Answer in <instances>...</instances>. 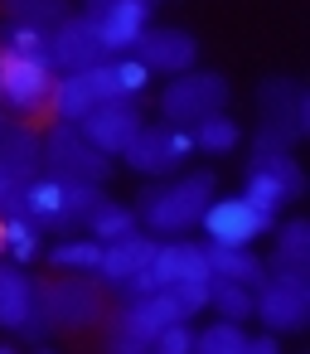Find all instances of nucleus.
<instances>
[{"label":"nucleus","instance_id":"f257e3e1","mask_svg":"<svg viewBox=\"0 0 310 354\" xmlns=\"http://www.w3.org/2000/svg\"><path fill=\"white\" fill-rule=\"evenodd\" d=\"M35 310L59 335H88V330L107 325L112 291L97 277H54V281L35 286Z\"/></svg>","mask_w":310,"mask_h":354},{"label":"nucleus","instance_id":"f03ea898","mask_svg":"<svg viewBox=\"0 0 310 354\" xmlns=\"http://www.w3.org/2000/svg\"><path fill=\"white\" fill-rule=\"evenodd\" d=\"M209 199H213V175L199 170V175H184L175 185H151L141 194V204H136V218L160 238H180V233H189L199 223Z\"/></svg>","mask_w":310,"mask_h":354},{"label":"nucleus","instance_id":"7ed1b4c3","mask_svg":"<svg viewBox=\"0 0 310 354\" xmlns=\"http://www.w3.org/2000/svg\"><path fill=\"white\" fill-rule=\"evenodd\" d=\"M257 107H262V131H257L252 151H291L296 141H305L310 97L296 78H267L257 88Z\"/></svg>","mask_w":310,"mask_h":354},{"label":"nucleus","instance_id":"20e7f679","mask_svg":"<svg viewBox=\"0 0 310 354\" xmlns=\"http://www.w3.org/2000/svg\"><path fill=\"white\" fill-rule=\"evenodd\" d=\"M54 88H59V73L49 64L20 59V54H0V102H6L15 117H25L35 131L54 122Z\"/></svg>","mask_w":310,"mask_h":354},{"label":"nucleus","instance_id":"39448f33","mask_svg":"<svg viewBox=\"0 0 310 354\" xmlns=\"http://www.w3.org/2000/svg\"><path fill=\"white\" fill-rule=\"evenodd\" d=\"M39 170L68 185H102L112 175V156H102L78 131V122H49V136L39 146Z\"/></svg>","mask_w":310,"mask_h":354},{"label":"nucleus","instance_id":"423d86ee","mask_svg":"<svg viewBox=\"0 0 310 354\" xmlns=\"http://www.w3.org/2000/svg\"><path fill=\"white\" fill-rule=\"evenodd\" d=\"M233 97V88L223 83V73H204V68H189V73H175V83H165L160 93V117L170 127H194L213 112H223Z\"/></svg>","mask_w":310,"mask_h":354},{"label":"nucleus","instance_id":"0eeeda50","mask_svg":"<svg viewBox=\"0 0 310 354\" xmlns=\"http://www.w3.org/2000/svg\"><path fill=\"white\" fill-rule=\"evenodd\" d=\"M194 141L184 127H170V122H155V127H141L131 136V146L122 151V160L136 170V175H170L189 160Z\"/></svg>","mask_w":310,"mask_h":354},{"label":"nucleus","instance_id":"6e6552de","mask_svg":"<svg viewBox=\"0 0 310 354\" xmlns=\"http://www.w3.org/2000/svg\"><path fill=\"white\" fill-rule=\"evenodd\" d=\"M102 102H126L122 88H117L112 59L97 64V68H83V73H64L59 78V88H54V122H78V117H88Z\"/></svg>","mask_w":310,"mask_h":354},{"label":"nucleus","instance_id":"1a4fd4ad","mask_svg":"<svg viewBox=\"0 0 310 354\" xmlns=\"http://www.w3.org/2000/svg\"><path fill=\"white\" fill-rule=\"evenodd\" d=\"M126 54L141 59L151 73H170V78H175V73H189V68H194V59H199V39L184 35V30H175V25H146Z\"/></svg>","mask_w":310,"mask_h":354},{"label":"nucleus","instance_id":"9d476101","mask_svg":"<svg viewBox=\"0 0 310 354\" xmlns=\"http://www.w3.org/2000/svg\"><path fill=\"white\" fill-rule=\"evenodd\" d=\"M199 223H204L209 243H218V248H252V238H262V233L271 228V218H262L242 194H233V199H209V209L199 214Z\"/></svg>","mask_w":310,"mask_h":354},{"label":"nucleus","instance_id":"9b49d317","mask_svg":"<svg viewBox=\"0 0 310 354\" xmlns=\"http://www.w3.org/2000/svg\"><path fill=\"white\" fill-rule=\"evenodd\" d=\"M49 39H54V68H64V73H83V68H97L112 59L97 35V20H88V15H68Z\"/></svg>","mask_w":310,"mask_h":354},{"label":"nucleus","instance_id":"f8f14e48","mask_svg":"<svg viewBox=\"0 0 310 354\" xmlns=\"http://www.w3.org/2000/svg\"><path fill=\"white\" fill-rule=\"evenodd\" d=\"M141 127H146V122H141L136 102H102V107H93L88 117H78V131H83L102 156H122Z\"/></svg>","mask_w":310,"mask_h":354},{"label":"nucleus","instance_id":"ddd939ff","mask_svg":"<svg viewBox=\"0 0 310 354\" xmlns=\"http://www.w3.org/2000/svg\"><path fill=\"white\" fill-rule=\"evenodd\" d=\"M257 320L271 330V335H296V330H305V320H310V291L305 286H281V281H262L257 291Z\"/></svg>","mask_w":310,"mask_h":354},{"label":"nucleus","instance_id":"4468645a","mask_svg":"<svg viewBox=\"0 0 310 354\" xmlns=\"http://www.w3.org/2000/svg\"><path fill=\"white\" fill-rule=\"evenodd\" d=\"M39 131L30 122H6L0 131V180L10 185H30L39 175Z\"/></svg>","mask_w":310,"mask_h":354},{"label":"nucleus","instance_id":"2eb2a0df","mask_svg":"<svg viewBox=\"0 0 310 354\" xmlns=\"http://www.w3.org/2000/svg\"><path fill=\"white\" fill-rule=\"evenodd\" d=\"M25 214L35 218V228H54V233L78 228L73 223V209H68V185L54 180V175H44V170L25 185Z\"/></svg>","mask_w":310,"mask_h":354},{"label":"nucleus","instance_id":"dca6fc26","mask_svg":"<svg viewBox=\"0 0 310 354\" xmlns=\"http://www.w3.org/2000/svg\"><path fill=\"white\" fill-rule=\"evenodd\" d=\"M151 10H155V0H112V6L97 15V35H102L112 59L136 44V35L151 25Z\"/></svg>","mask_w":310,"mask_h":354},{"label":"nucleus","instance_id":"f3484780","mask_svg":"<svg viewBox=\"0 0 310 354\" xmlns=\"http://www.w3.org/2000/svg\"><path fill=\"white\" fill-rule=\"evenodd\" d=\"M155 238H141V233H126V238H117V243H102V262H97V281L107 286V291H117V281L126 277V272H136V267H151L155 262Z\"/></svg>","mask_w":310,"mask_h":354},{"label":"nucleus","instance_id":"a211bd4d","mask_svg":"<svg viewBox=\"0 0 310 354\" xmlns=\"http://www.w3.org/2000/svg\"><path fill=\"white\" fill-rule=\"evenodd\" d=\"M151 272H155V286H175V281H189V277H209V252L194 248V243H160Z\"/></svg>","mask_w":310,"mask_h":354},{"label":"nucleus","instance_id":"6ab92c4d","mask_svg":"<svg viewBox=\"0 0 310 354\" xmlns=\"http://www.w3.org/2000/svg\"><path fill=\"white\" fill-rule=\"evenodd\" d=\"M35 315V281L20 267H0V330H20Z\"/></svg>","mask_w":310,"mask_h":354},{"label":"nucleus","instance_id":"aec40b11","mask_svg":"<svg viewBox=\"0 0 310 354\" xmlns=\"http://www.w3.org/2000/svg\"><path fill=\"white\" fill-rule=\"evenodd\" d=\"M209 252V277H223V281H242V286H262L267 281V267L247 252V248H218V243H209L204 248Z\"/></svg>","mask_w":310,"mask_h":354},{"label":"nucleus","instance_id":"412c9836","mask_svg":"<svg viewBox=\"0 0 310 354\" xmlns=\"http://www.w3.org/2000/svg\"><path fill=\"white\" fill-rule=\"evenodd\" d=\"M189 141H194V151H204V156H228V151L242 141V127H238L228 112H213V117H204V122L189 127Z\"/></svg>","mask_w":310,"mask_h":354},{"label":"nucleus","instance_id":"4be33fe9","mask_svg":"<svg viewBox=\"0 0 310 354\" xmlns=\"http://www.w3.org/2000/svg\"><path fill=\"white\" fill-rule=\"evenodd\" d=\"M68 0H6V20L10 25H30V30H59L68 20Z\"/></svg>","mask_w":310,"mask_h":354},{"label":"nucleus","instance_id":"5701e85b","mask_svg":"<svg viewBox=\"0 0 310 354\" xmlns=\"http://www.w3.org/2000/svg\"><path fill=\"white\" fill-rule=\"evenodd\" d=\"M0 54H20V59H35V64L54 68V39H49V30H30V25H10L6 20V30H0Z\"/></svg>","mask_w":310,"mask_h":354},{"label":"nucleus","instance_id":"b1692460","mask_svg":"<svg viewBox=\"0 0 310 354\" xmlns=\"http://www.w3.org/2000/svg\"><path fill=\"white\" fill-rule=\"evenodd\" d=\"M136 209H126V204H117V199H102L93 214H88V233L97 238V243H117V238H126V233H136Z\"/></svg>","mask_w":310,"mask_h":354},{"label":"nucleus","instance_id":"393cba45","mask_svg":"<svg viewBox=\"0 0 310 354\" xmlns=\"http://www.w3.org/2000/svg\"><path fill=\"white\" fill-rule=\"evenodd\" d=\"M209 306L223 315V320H252V310H257V296H252V286H242V281H223V277H209Z\"/></svg>","mask_w":310,"mask_h":354},{"label":"nucleus","instance_id":"a878e982","mask_svg":"<svg viewBox=\"0 0 310 354\" xmlns=\"http://www.w3.org/2000/svg\"><path fill=\"white\" fill-rule=\"evenodd\" d=\"M252 170L271 175V180L286 189V199H300V194H305V175H300V165L291 160V151H252Z\"/></svg>","mask_w":310,"mask_h":354},{"label":"nucleus","instance_id":"bb28decb","mask_svg":"<svg viewBox=\"0 0 310 354\" xmlns=\"http://www.w3.org/2000/svg\"><path fill=\"white\" fill-rule=\"evenodd\" d=\"M242 199H247V204H252V209H257L262 218H276V214H281V204H291V199H286V189H281V185H276L271 175L252 170V165H247V185H242Z\"/></svg>","mask_w":310,"mask_h":354},{"label":"nucleus","instance_id":"cd10ccee","mask_svg":"<svg viewBox=\"0 0 310 354\" xmlns=\"http://www.w3.org/2000/svg\"><path fill=\"white\" fill-rule=\"evenodd\" d=\"M194 349L199 354H247V335L238 320H218V325L194 335Z\"/></svg>","mask_w":310,"mask_h":354},{"label":"nucleus","instance_id":"c85d7f7f","mask_svg":"<svg viewBox=\"0 0 310 354\" xmlns=\"http://www.w3.org/2000/svg\"><path fill=\"white\" fill-rule=\"evenodd\" d=\"M49 262H54L59 272H97V262H102V243H97V238L59 243V248L49 252Z\"/></svg>","mask_w":310,"mask_h":354},{"label":"nucleus","instance_id":"c756f323","mask_svg":"<svg viewBox=\"0 0 310 354\" xmlns=\"http://www.w3.org/2000/svg\"><path fill=\"white\" fill-rule=\"evenodd\" d=\"M6 223V252L15 257V262H30L35 252H39V243H35V218L30 214H10V218H0Z\"/></svg>","mask_w":310,"mask_h":354},{"label":"nucleus","instance_id":"7c9ffc66","mask_svg":"<svg viewBox=\"0 0 310 354\" xmlns=\"http://www.w3.org/2000/svg\"><path fill=\"white\" fill-rule=\"evenodd\" d=\"M267 281H281V286H305V291H310V257H286V252H271Z\"/></svg>","mask_w":310,"mask_h":354},{"label":"nucleus","instance_id":"2f4dec72","mask_svg":"<svg viewBox=\"0 0 310 354\" xmlns=\"http://www.w3.org/2000/svg\"><path fill=\"white\" fill-rule=\"evenodd\" d=\"M175 301H180V310L184 315H199L204 306H209V277H189V281H175V286H165Z\"/></svg>","mask_w":310,"mask_h":354},{"label":"nucleus","instance_id":"473e14b6","mask_svg":"<svg viewBox=\"0 0 310 354\" xmlns=\"http://www.w3.org/2000/svg\"><path fill=\"white\" fill-rule=\"evenodd\" d=\"M276 252H286V257H310V223H305V218L281 223V233H276Z\"/></svg>","mask_w":310,"mask_h":354},{"label":"nucleus","instance_id":"72a5a7b5","mask_svg":"<svg viewBox=\"0 0 310 354\" xmlns=\"http://www.w3.org/2000/svg\"><path fill=\"white\" fill-rule=\"evenodd\" d=\"M151 349H155V354H189V349H194V330H189L184 320H175V325L155 330Z\"/></svg>","mask_w":310,"mask_h":354},{"label":"nucleus","instance_id":"f704fd0d","mask_svg":"<svg viewBox=\"0 0 310 354\" xmlns=\"http://www.w3.org/2000/svg\"><path fill=\"white\" fill-rule=\"evenodd\" d=\"M247 354H276V335L267 330L262 339H247Z\"/></svg>","mask_w":310,"mask_h":354},{"label":"nucleus","instance_id":"c9c22d12","mask_svg":"<svg viewBox=\"0 0 310 354\" xmlns=\"http://www.w3.org/2000/svg\"><path fill=\"white\" fill-rule=\"evenodd\" d=\"M107 6H112V0H83V10H78V15H88V20H97V15H102Z\"/></svg>","mask_w":310,"mask_h":354},{"label":"nucleus","instance_id":"e433bc0d","mask_svg":"<svg viewBox=\"0 0 310 354\" xmlns=\"http://www.w3.org/2000/svg\"><path fill=\"white\" fill-rule=\"evenodd\" d=\"M0 252H6V223H0Z\"/></svg>","mask_w":310,"mask_h":354}]
</instances>
